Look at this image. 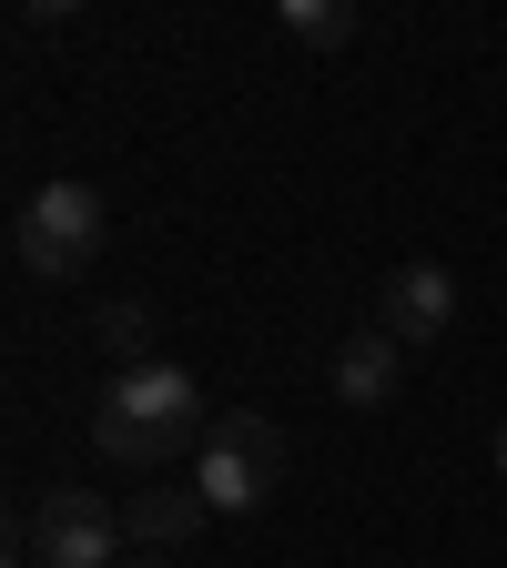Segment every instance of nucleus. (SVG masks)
Returning <instances> with one entry per match:
<instances>
[{
	"instance_id": "obj_6",
	"label": "nucleus",
	"mask_w": 507,
	"mask_h": 568,
	"mask_svg": "<svg viewBox=\"0 0 507 568\" xmlns=\"http://www.w3.org/2000/svg\"><path fill=\"white\" fill-rule=\"evenodd\" d=\"M396 386H406V345L386 335V325H355L345 345H335V406H396Z\"/></svg>"
},
{
	"instance_id": "obj_11",
	"label": "nucleus",
	"mask_w": 507,
	"mask_h": 568,
	"mask_svg": "<svg viewBox=\"0 0 507 568\" xmlns=\"http://www.w3.org/2000/svg\"><path fill=\"white\" fill-rule=\"evenodd\" d=\"M132 568H153V558H132Z\"/></svg>"
},
{
	"instance_id": "obj_9",
	"label": "nucleus",
	"mask_w": 507,
	"mask_h": 568,
	"mask_svg": "<svg viewBox=\"0 0 507 568\" xmlns=\"http://www.w3.org/2000/svg\"><path fill=\"white\" fill-rule=\"evenodd\" d=\"M102 355H112V366L132 376V366H153V305H102Z\"/></svg>"
},
{
	"instance_id": "obj_8",
	"label": "nucleus",
	"mask_w": 507,
	"mask_h": 568,
	"mask_svg": "<svg viewBox=\"0 0 507 568\" xmlns=\"http://www.w3.org/2000/svg\"><path fill=\"white\" fill-rule=\"evenodd\" d=\"M274 31L305 41V51H345V41H355V0H284Z\"/></svg>"
},
{
	"instance_id": "obj_5",
	"label": "nucleus",
	"mask_w": 507,
	"mask_h": 568,
	"mask_svg": "<svg viewBox=\"0 0 507 568\" xmlns=\"http://www.w3.org/2000/svg\"><path fill=\"white\" fill-rule=\"evenodd\" d=\"M457 305H467V295H457V274L416 254V264H396V274H386V295H376V325H386V335L416 355V345H437V335L457 325Z\"/></svg>"
},
{
	"instance_id": "obj_3",
	"label": "nucleus",
	"mask_w": 507,
	"mask_h": 568,
	"mask_svg": "<svg viewBox=\"0 0 507 568\" xmlns=\"http://www.w3.org/2000/svg\"><path fill=\"white\" fill-rule=\"evenodd\" d=\"M11 244H21V264L31 274H82L92 254H102V193L82 183V173H61V183H41L31 203H21V224H11Z\"/></svg>"
},
{
	"instance_id": "obj_10",
	"label": "nucleus",
	"mask_w": 507,
	"mask_h": 568,
	"mask_svg": "<svg viewBox=\"0 0 507 568\" xmlns=\"http://www.w3.org/2000/svg\"><path fill=\"white\" fill-rule=\"evenodd\" d=\"M497 477H507V426H497Z\"/></svg>"
},
{
	"instance_id": "obj_4",
	"label": "nucleus",
	"mask_w": 507,
	"mask_h": 568,
	"mask_svg": "<svg viewBox=\"0 0 507 568\" xmlns=\"http://www.w3.org/2000/svg\"><path fill=\"white\" fill-rule=\"evenodd\" d=\"M122 538H132L122 508H102L92 487H51L41 518H31V558H41V568H112Z\"/></svg>"
},
{
	"instance_id": "obj_7",
	"label": "nucleus",
	"mask_w": 507,
	"mask_h": 568,
	"mask_svg": "<svg viewBox=\"0 0 507 568\" xmlns=\"http://www.w3.org/2000/svg\"><path fill=\"white\" fill-rule=\"evenodd\" d=\"M203 487H132V508H122V528L142 538V548H183V538H203Z\"/></svg>"
},
{
	"instance_id": "obj_2",
	"label": "nucleus",
	"mask_w": 507,
	"mask_h": 568,
	"mask_svg": "<svg viewBox=\"0 0 507 568\" xmlns=\"http://www.w3.org/2000/svg\"><path fill=\"white\" fill-rule=\"evenodd\" d=\"M193 487H203L213 518H254L264 497L284 487V426L224 406V416H213V437H203V457H193Z\"/></svg>"
},
{
	"instance_id": "obj_1",
	"label": "nucleus",
	"mask_w": 507,
	"mask_h": 568,
	"mask_svg": "<svg viewBox=\"0 0 507 568\" xmlns=\"http://www.w3.org/2000/svg\"><path fill=\"white\" fill-rule=\"evenodd\" d=\"M203 437H213V416H203V386L183 366H132L92 406V447L112 467H163L173 447H203Z\"/></svg>"
}]
</instances>
